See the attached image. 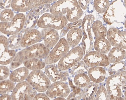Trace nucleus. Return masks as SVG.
Returning <instances> with one entry per match:
<instances>
[{"label":"nucleus","mask_w":126,"mask_h":100,"mask_svg":"<svg viewBox=\"0 0 126 100\" xmlns=\"http://www.w3.org/2000/svg\"><path fill=\"white\" fill-rule=\"evenodd\" d=\"M37 92L27 81L19 82L14 89L12 94L13 100H31L34 99Z\"/></svg>","instance_id":"9"},{"label":"nucleus","mask_w":126,"mask_h":100,"mask_svg":"<svg viewBox=\"0 0 126 100\" xmlns=\"http://www.w3.org/2000/svg\"><path fill=\"white\" fill-rule=\"evenodd\" d=\"M92 27L95 39L104 38L106 36L107 29L101 21L97 20L94 22L92 25Z\"/></svg>","instance_id":"23"},{"label":"nucleus","mask_w":126,"mask_h":100,"mask_svg":"<svg viewBox=\"0 0 126 100\" xmlns=\"http://www.w3.org/2000/svg\"><path fill=\"white\" fill-rule=\"evenodd\" d=\"M58 69L57 64H48L46 67V74L50 80L53 82L65 81L68 78V75L67 72L61 71Z\"/></svg>","instance_id":"15"},{"label":"nucleus","mask_w":126,"mask_h":100,"mask_svg":"<svg viewBox=\"0 0 126 100\" xmlns=\"http://www.w3.org/2000/svg\"><path fill=\"white\" fill-rule=\"evenodd\" d=\"M42 37L44 45L48 48L51 49L59 41L60 36L56 30L51 28H44L41 31Z\"/></svg>","instance_id":"17"},{"label":"nucleus","mask_w":126,"mask_h":100,"mask_svg":"<svg viewBox=\"0 0 126 100\" xmlns=\"http://www.w3.org/2000/svg\"><path fill=\"white\" fill-rule=\"evenodd\" d=\"M10 73V70L7 67L4 66H0V81L7 78Z\"/></svg>","instance_id":"32"},{"label":"nucleus","mask_w":126,"mask_h":100,"mask_svg":"<svg viewBox=\"0 0 126 100\" xmlns=\"http://www.w3.org/2000/svg\"><path fill=\"white\" fill-rule=\"evenodd\" d=\"M68 22L66 17L64 16L45 13L39 18L37 25L43 29L51 28L59 30L63 28Z\"/></svg>","instance_id":"4"},{"label":"nucleus","mask_w":126,"mask_h":100,"mask_svg":"<svg viewBox=\"0 0 126 100\" xmlns=\"http://www.w3.org/2000/svg\"><path fill=\"white\" fill-rule=\"evenodd\" d=\"M83 52L82 48L79 46L74 47L68 51L59 62L57 66L59 70L64 71L77 64L82 58Z\"/></svg>","instance_id":"7"},{"label":"nucleus","mask_w":126,"mask_h":100,"mask_svg":"<svg viewBox=\"0 0 126 100\" xmlns=\"http://www.w3.org/2000/svg\"><path fill=\"white\" fill-rule=\"evenodd\" d=\"M3 0H0V3Z\"/></svg>","instance_id":"39"},{"label":"nucleus","mask_w":126,"mask_h":100,"mask_svg":"<svg viewBox=\"0 0 126 100\" xmlns=\"http://www.w3.org/2000/svg\"><path fill=\"white\" fill-rule=\"evenodd\" d=\"M83 35V32L81 29L75 27L70 29L67 36L66 41L70 47H74L79 43Z\"/></svg>","instance_id":"19"},{"label":"nucleus","mask_w":126,"mask_h":100,"mask_svg":"<svg viewBox=\"0 0 126 100\" xmlns=\"http://www.w3.org/2000/svg\"><path fill=\"white\" fill-rule=\"evenodd\" d=\"M91 80L94 82L99 83L105 78L106 72L104 68L101 67H93L90 68L88 72Z\"/></svg>","instance_id":"20"},{"label":"nucleus","mask_w":126,"mask_h":100,"mask_svg":"<svg viewBox=\"0 0 126 100\" xmlns=\"http://www.w3.org/2000/svg\"><path fill=\"white\" fill-rule=\"evenodd\" d=\"M110 4L109 0H94V9L100 13H103L106 11Z\"/></svg>","instance_id":"28"},{"label":"nucleus","mask_w":126,"mask_h":100,"mask_svg":"<svg viewBox=\"0 0 126 100\" xmlns=\"http://www.w3.org/2000/svg\"><path fill=\"white\" fill-rule=\"evenodd\" d=\"M42 38L41 33L36 29L26 31L22 37L21 45L24 48L34 45L40 41Z\"/></svg>","instance_id":"16"},{"label":"nucleus","mask_w":126,"mask_h":100,"mask_svg":"<svg viewBox=\"0 0 126 100\" xmlns=\"http://www.w3.org/2000/svg\"><path fill=\"white\" fill-rule=\"evenodd\" d=\"M27 78V82L38 92L46 91L51 85L49 78L40 70L32 71Z\"/></svg>","instance_id":"6"},{"label":"nucleus","mask_w":126,"mask_h":100,"mask_svg":"<svg viewBox=\"0 0 126 100\" xmlns=\"http://www.w3.org/2000/svg\"><path fill=\"white\" fill-rule=\"evenodd\" d=\"M15 87L14 82L10 79L0 81V94H6L13 90Z\"/></svg>","instance_id":"27"},{"label":"nucleus","mask_w":126,"mask_h":100,"mask_svg":"<svg viewBox=\"0 0 126 100\" xmlns=\"http://www.w3.org/2000/svg\"><path fill=\"white\" fill-rule=\"evenodd\" d=\"M126 51L122 48L115 47L111 50L108 55V59L111 63L120 61L125 58Z\"/></svg>","instance_id":"22"},{"label":"nucleus","mask_w":126,"mask_h":100,"mask_svg":"<svg viewBox=\"0 0 126 100\" xmlns=\"http://www.w3.org/2000/svg\"><path fill=\"white\" fill-rule=\"evenodd\" d=\"M25 16L22 13L15 15L10 22H0V31L8 35H12L19 33L24 25Z\"/></svg>","instance_id":"5"},{"label":"nucleus","mask_w":126,"mask_h":100,"mask_svg":"<svg viewBox=\"0 0 126 100\" xmlns=\"http://www.w3.org/2000/svg\"><path fill=\"white\" fill-rule=\"evenodd\" d=\"M94 47L96 51L105 54L110 50L111 45L109 41L104 38L95 39Z\"/></svg>","instance_id":"24"},{"label":"nucleus","mask_w":126,"mask_h":100,"mask_svg":"<svg viewBox=\"0 0 126 100\" xmlns=\"http://www.w3.org/2000/svg\"><path fill=\"white\" fill-rule=\"evenodd\" d=\"M12 0H3L0 3V8L2 9H8L11 7Z\"/></svg>","instance_id":"33"},{"label":"nucleus","mask_w":126,"mask_h":100,"mask_svg":"<svg viewBox=\"0 0 126 100\" xmlns=\"http://www.w3.org/2000/svg\"><path fill=\"white\" fill-rule=\"evenodd\" d=\"M49 11L51 14L65 16L70 22L79 20L83 14L77 0H59L51 6Z\"/></svg>","instance_id":"1"},{"label":"nucleus","mask_w":126,"mask_h":100,"mask_svg":"<svg viewBox=\"0 0 126 100\" xmlns=\"http://www.w3.org/2000/svg\"><path fill=\"white\" fill-rule=\"evenodd\" d=\"M12 100L11 96L6 94H3L0 97V100Z\"/></svg>","instance_id":"36"},{"label":"nucleus","mask_w":126,"mask_h":100,"mask_svg":"<svg viewBox=\"0 0 126 100\" xmlns=\"http://www.w3.org/2000/svg\"><path fill=\"white\" fill-rule=\"evenodd\" d=\"M49 52L50 49L46 47L43 44H35L30 46L16 54L11 63L10 69H15L23 63L25 61L29 59L34 58H45Z\"/></svg>","instance_id":"2"},{"label":"nucleus","mask_w":126,"mask_h":100,"mask_svg":"<svg viewBox=\"0 0 126 100\" xmlns=\"http://www.w3.org/2000/svg\"><path fill=\"white\" fill-rule=\"evenodd\" d=\"M9 48L8 39L4 36H0V64L6 65L13 60L16 52Z\"/></svg>","instance_id":"11"},{"label":"nucleus","mask_w":126,"mask_h":100,"mask_svg":"<svg viewBox=\"0 0 126 100\" xmlns=\"http://www.w3.org/2000/svg\"><path fill=\"white\" fill-rule=\"evenodd\" d=\"M50 5H41L32 9L25 16L24 25L21 33H25L34 28L37 23L40 15L48 11L51 7Z\"/></svg>","instance_id":"8"},{"label":"nucleus","mask_w":126,"mask_h":100,"mask_svg":"<svg viewBox=\"0 0 126 100\" xmlns=\"http://www.w3.org/2000/svg\"><path fill=\"white\" fill-rule=\"evenodd\" d=\"M23 64L28 69L33 71L42 69L45 67L46 64L39 58H37L28 59L24 62Z\"/></svg>","instance_id":"25"},{"label":"nucleus","mask_w":126,"mask_h":100,"mask_svg":"<svg viewBox=\"0 0 126 100\" xmlns=\"http://www.w3.org/2000/svg\"><path fill=\"white\" fill-rule=\"evenodd\" d=\"M64 99H65L63 98L59 97L55 99L54 100H63Z\"/></svg>","instance_id":"37"},{"label":"nucleus","mask_w":126,"mask_h":100,"mask_svg":"<svg viewBox=\"0 0 126 100\" xmlns=\"http://www.w3.org/2000/svg\"><path fill=\"white\" fill-rule=\"evenodd\" d=\"M106 36L111 45L126 49V31H122L116 28H111L107 31Z\"/></svg>","instance_id":"12"},{"label":"nucleus","mask_w":126,"mask_h":100,"mask_svg":"<svg viewBox=\"0 0 126 100\" xmlns=\"http://www.w3.org/2000/svg\"><path fill=\"white\" fill-rule=\"evenodd\" d=\"M82 21V20H79L77 21L73 22V23H70L66 25L61 31V36L62 37L65 35L68 31L70 29L75 27H78L81 25Z\"/></svg>","instance_id":"31"},{"label":"nucleus","mask_w":126,"mask_h":100,"mask_svg":"<svg viewBox=\"0 0 126 100\" xmlns=\"http://www.w3.org/2000/svg\"><path fill=\"white\" fill-rule=\"evenodd\" d=\"M1 12V10H0V15Z\"/></svg>","instance_id":"40"},{"label":"nucleus","mask_w":126,"mask_h":100,"mask_svg":"<svg viewBox=\"0 0 126 100\" xmlns=\"http://www.w3.org/2000/svg\"><path fill=\"white\" fill-rule=\"evenodd\" d=\"M14 16L13 11L10 9H5L1 12L0 20L1 22H9L11 21Z\"/></svg>","instance_id":"30"},{"label":"nucleus","mask_w":126,"mask_h":100,"mask_svg":"<svg viewBox=\"0 0 126 100\" xmlns=\"http://www.w3.org/2000/svg\"><path fill=\"white\" fill-rule=\"evenodd\" d=\"M90 2V0H79L78 3L81 9L86 10Z\"/></svg>","instance_id":"35"},{"label":"nucleus","mask_w":126,"mask_h":100,"mask_svg":"<svg viewBox=\"0 0 126 100\" xmlns=\"http://www.w3.org/2000/svg\"><path fill=\"white\" fill-rule=\"evenodd\" d=\"M75 84L79 87H84L90 82V80L87 75L81 73L77 75L74 79Z\"/></svg>","instance_id":"29"},{"label":"nucleus","mask_w":126,"mask_h":100,"mask_svg":"<svg viewBox=\"0 0 126 100\" xmlns=\"http://www.w3.org/2000/svg\"><path fill=\"white\" fill-rule=\"evenodd\" d=\"M84 61L89 67L107 66L109 64L107 56L97 51H92L87 54L84 57Z\"/></svg>","instance_id":"13"},{"label":"nucleus","mask_w":126,"mask_h":100,"mask_svg":"<svg viewBox=\"0 0 126 100\" xmlns=\"http://www.w3.org/2000/svg\"><path fill=\"white\" fill-rule=\"evenodd\" d=\"M33 100H49L50 99L46 94L44 93H40L35 95Z\"/></svg>","instance_id":"34"},{"label":"nucleus","mask_w":126,"mask_h":100,"mask_svg":"<svg viewBox=\"0 0 126 100\" xmlns=\"http://www.w3.org/2000/svg\"><path fill=\"white\" fill-rule=\"evenodd\" d=\"M125 0V6H126V0Z\"/></svg>","instance_id":"38"},{"label":"nucleus","mask_w":126,"mask_h":100,"mask_svg":"<svg viewBox=\"0 0 126 100\" xmlns=\"http://www.w3.org/2000/svg\"><path fill=\"white\" fill-rule=\"evenodd\" d=\"M70 91L67 85L62 81H58L50 85L47 90L46 94L51 99L58 97L66 98Z\"/></svg>","instance_id":"14"},{"label":"nucleus","mask_w":126,"mask_h":100,"mask_svg":"<svg viewBox=\"0 0 126 100\" xmlns=\"http://www.w3.org/2000/svg\"><path fill=\"white\" fill-rule=\"evenodd\" d=\"M39 5L38 0H12L11 7L18 12H26Z\"/></svg>","instance_id":"18"},{"label":"nucleus","mask_w":126,"mask_h":100,"mask_svg":"<svg viewBox=\"0 0 126 100\" xmlns=\"http://www.w3.org/2000/svg\"><path fill=\"white\" fill-rule=\"evenodd\" d=\"M23 36L22 33L20 32L11 36L8 39L9 48L12 49H15L21 47Z\"/></svg>","instance_id":"26"},{"label":"nucleus","mask_w":126,"mask_h":100,"mask_svg":"<svg viewBox=\"0 0 126 100\" xmlns=\"http://www.w3.org/2000/svg\"><path fill=\"white\" fill-rule=\"evenodd\" d=\"M55 46L45 58V63L46 64L56 63L69 51L70 49L69 44L64 38H61Z\"/></svg>","instance_id":"10"},{"label":"nucleus","mask_w":126,"mask_h":100,"mask_svg":"<svg viewBox=\"0 0 126 100\" xmlns=\"http://www.w3.org/2000/svg\"><path fill=\"white\" fill-rule=\"evenodd\" d=\"M126 6L122 0H115L111 3L103 16L104 21L110 25L115 22L120 23L125 20Z\"/></svg>","instance_id":"3"},{"label":"nucleus","mask_w":126,"mask_h":100,"mask_svg":"<svg viewBox=\"0 0 126 100\" xmlns=\"http://www.w3.org/2000/svg\"><path fill=\"white\" fill-rule=\"evenodd\" d=\"M29 74L28 69L26 67H21L13 71L10 74V78L13 82H20L26 79Z\"/></svg>","instance_id":"21"}]
</instances>
